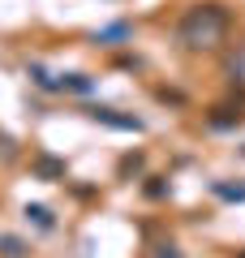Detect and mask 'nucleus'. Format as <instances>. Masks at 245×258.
I'll list each match as a JSON object with an SVG mask.
<instances>
[{"label":"nucleus","mask_w":245,"mask_h":258,"mask_svg":"<svg viewBox=\"0 0 245 258\" xmlns=\"http://www.w3.org/2000/svg\"><path fill=\"white\" fill-rule=\"evenodd\" d=\"M224 26H228V13L219 5H194L181 18V39L194 43V47H207V43H215L224 35Z\"/></svg>","instance_id":"nucleus-1"},{"label":"nucleus","mask_w":245,"mask_h":258,"mask_svg":"<svg viewBox=\"0 0 245 258\" xmlns=\"http://www.w3.org/2000/svg\"><path fill=\"white\" fill-rule=\"evenodd\" d=\"M91 116L95 120H108V125H116V129H142V120H138V116H116L112 108H91Z\"/></svg>","instance_id":"nucleus-2"},{"label":"nucleus","mask_w":245,"mask_h":258,"mask_svg":"<svg viewBox=\"0 0 245 258\" xmlns=\"http://www.w3.org/2000/svg\"><path fill=\"white\" fill-rule=\"evenodd\" d=\"M26 220H35L39 228H52V211L47 207H26Z\"/></svg>","instance_id":"nucleus-3"},{"label":"nucleus","mask_w":245,"mask_h":258,"mask_svg":"<svg viewBox=\"0 0 245 258\" xmlns=\"http://www.w3.org/2000/svg\"><path fill=\"white\" fill-rule=\"evenodd\" d=\"M0 245H5V254H9V258H22V254H26L22 241H13V237H0Z\"/></svg>","instance_id":"nucleus-4"},{"label":"nucleus","mask_w":245,"mask_h":258,"mask_svg":"<svg viewBox=\"0 0 245 258\" xmlns=\"http://www.w3.org/2000/svg\"><path fill=\"white\" fill-rule=\"evenodd\" d=\"M65 86H69V91H91V78L73 74V78H65Z\"/></svg>","instance_id":"nucleus-5"},{"label":"nucleus","mask_w":245,"mask_h":258,"mask_svg":"<svg viewBox=\"0 0 245 258\" xmlns=\"http://www.w3.org/2000/svg\"><path fill=\"white\" fill-rule=\"evenodd\" d=\"M125 35H129V26H112V30H103V35H95V39L108 43V39H125Z\"/></svg>","instance_id":"nucleus-6"}]
</instances>
